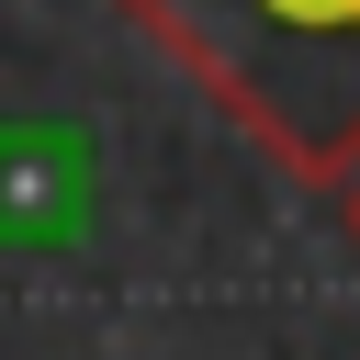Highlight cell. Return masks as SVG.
<instances>
[{"label": "cell", "instance_id": "cell-1", "mask_svg": "<svg viewBox=\"0 0 360 360\" xmlns=\"http://www.w3.org/2000/svg\"><path fill=\"white\" fill-rule=\"evenodd\" d=\"M270 169L338 180L360 158V0H112Z\"/></svg>", "mask_w": 360, "mask_h": 360}, {"label": "cell", "instance_id": "cell-2", "mask_svg": "<svg viewBox=\"0 0 360 360\" xmlns=\"http://www.w3.org/2000/svg\"><path fill=\"white\" fill-rule=\"evenodd\" d=\"M326 191H338V236H349V248H360V158H349V169H338V180H326Z\"/></svg>", "mask_w": 360, "mask_h": 360}]
</instances>
